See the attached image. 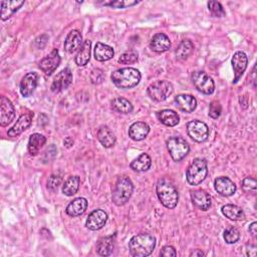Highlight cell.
<instances>
[{
  "label": "cell",
  "mask_w": 257,
  "mask_h": 257,
  "mask_svg": "<svg viewBox=\"0 0 257 257\" xmlns=\"http://www.w3.org/2000/svg\"><path fill=\"white\" fill-rule=\"evenodd\" d=\"M156 247V238L149 233L135 235L128 242V249L135 257H146L152 254Z\"/></svg>",
  "instance_id": "1"
},
{
  "label": "cell",
  "mask_w": 257,
  "mask_h": 257,
  "mask_svg": "<svg viewBox=\"0 0 257 257\" xmlns=\"http://www.w3.org/2000/svg\"><path fill=\"white\" fill-rule=\"evenodd\" d=\"M141 78V72L134 68H120L110 74V80L116 86L124 90L133 88L138 86Z\"/></svg>",
  "instance_id": "2"
},
{
  "label": "cell",
  "mask_w": 257,
  "mask_h": 257,
  "mask_svg": "<svg viewBox=\"0 0 257 257\" xmlns=\"http://www.w3.org/2000/svg\"><path fill=\"white\" fill-rule=\"evenodd\" d=\"M157 195L162 205L168 209H174L179 202V193L172 181L167 178L158 181Z\"/></svg>",
  "instance_id": "3"
},
{
  "label": "cell",
  "mask_w": 257,
  "mask_h": 257,
  "mask_svg": "<svg viewBox=\"0 0 257 257\" xmlns=\"http://www.w3.org/2000/svg\"><path fill=\"white\" fill-rule=\"evenodd\" d=\"M133 191L134 185L131 179L126 176H120L114 184L112 200L116 206H122L131 199Z\"/></svg>",
  "instance_id": "4"
},
{
  "label": "cell",
  "mask_w": 257,
  "mask_h": 257,
  "mask_svg": "<svg viewBox=\"0 0 257 257\" xmlns=\"http://www.w3.org/2000/svg\"><path fill=\"white\" fill-rule=\"evenodd\" d=\"M208 175L207 162L204 159H195L187 169L186 178L190 185L198 186L200 185Z\"/></svg>",
  "instance_id": "5"
},
{
  "label": "cell",
  "mask_w": 257,
  "mask_h": 257,
  "mask_svg": "<svg viewBox=\"0 0 257 257\" xmlns=\"http://www.w3.org/2000/svg\"><path fill=\"white\" fill-rule=\"evenodd\" d=\"M167 148L172 159L176 162L182 161L190 151L187 141L181 137H171L167 141Z\"/></svg>",
  "instance_id": "6"
},
{
  "label": "cell",
  "mask_w": 257,
  "mask_h": 257,
  "mask_svg": "<svg viewBox=\"0 0 257 257\" xmlns=\"http://www.w3.org/2000/svg\"><path fill=\"white\" fill-rule=\"evenodd\" d=\"M173 86L168 80H157L149 86L148 96L155 102H164L173 92Z\"/></svg>",
  "instance_id": "7"
},
{
  "label": "cell",
  "mask_w": 257,
  "mask_h": 257,
  "mask_svg": "<svg viewBox=\"0 0 257 257\" xmlns=\"http://www.w3.org/2000/svg\"><path fill=\"white\" fill-rule=\"evenodd\" d=\"M187 133L193 141L202 143L205 142L209 137V128L205 122L194 120L187 124Z\"/></svg>",
  "instance_id": "8"
},
{
  "label": "cell",
  "mask_w": 257,
  "mask_h": 257,
  "mask_svg": "<svg viewBox=\"0 0 257 257\" xmlns=\"http://www.w3.org/2000/svg\"><path fill=\"white\" fill-rule=\"evenodd\" d=\"M192 82L194 86L205 94H212L215 90V84L211 76L205 72H195L192 74Z\"/></svg>",
  "instance_id": "9"
},
{
  "label": "cell",
  "mask_w": 257,
  "mask_h": 257,
  "mask_svg": "<svg viewBox=\"0 0 257 257\" xmlns=\"http://www.w3.org/2000/svg\"><path fill=\"white\" fill-rule=\"evenodd\" d=\"M16 116V108L14 104L6 96H2V104H0V126H8Z\"/></svg>",
  "instance_id": "10"
},
{
  "label": "cell",
  "mask_w": 257,
  "mask_h": 257,
  "mask_svg": "<svg viewBox=\"0 0 257 257\" xmlns=\"http://www.w3.org/2000/svg\"><path fill=\"white\" fill-rule=\"evenodd\" d=\"M231 64L234 70L233 84H237L247 68V64H248L247 56L243 52H237L233 54Z\"/></svg>",
  "instance_id": "11"
},
{
  "label": "cell",
  "mask_w": 257,
  "mask_h": 257,
  "mask_svg": "<svg viewBox=\"0 0 257 257\" xmlns=\"http://www.w3.org/2000/svg\"><path fill=\"white\" fill-rule=\"evenodd\" d=\"M32 118H34L32 112H28L22 114L16 120V124L8 130V137H12V138L18 137L20 134H22L26 130H28L30 126L32 124Z\"/></svg>",
  "instance_id": "12"
},
{
  "label": "cell",
  "mask_w": 257,
  "mask_h": 257,
  "mask_svg": "<svg viewBox=\"0 0 257 257\" xmlns=\"http://www.w3.org/2000/svg\"><path fill=\"white\" fill-rule=\"evenodd\" d=\"M72 82V72L70 68H64L54 78L52 84V92H60L66 88H68Z\"/></svg>",
  "instance_id": "13"
},
{
  "label": "cell",
  "mask_w": 257,
  "mask_h": 257,
  "mask_svg": "<svg viewBox=\"0 0 257 257\" xmlns=\"http://www.w3.org/2000/svg\"><path fill=\"white\" fill-rule=\"evenodd\" d=\"M60 56L58 50H54L50 54L44 58L40 62V68L46 74L50 76L60 66Z\"/></svg>",
  "instance_id": "14"
},
{
  "label": "cell",
  "mask_w": 257,
  "mask_h": 257,
  "mask_svg": "<svg viewBox=\"0 0 257 257\" xmlns=\"http://www.w3.org/2000/svg\"><path fill=\"white\" fill-rule=\"evenodd\" d=\"M106 221H108V214L102 209H96L88 215L86 222V226L88 229L96 231V230L102 229L106 223Z\"/></svg>",
  "instance_id": "15"
},
{
  "label": "cell",
  "mask_w": 257,
  "mask_h": 257,
  "mask_svg": "<svg viewBox=\"0 0 257 257\" xmlns=\"http://www.w3.org/2000/svg\"><path fill=\"white\" fill-rule=\"evenodd\" d=\"M214 187L217 193L222 196L229 197L236 192V185L228 177H218L214 181Z\"/></svg>",
  "instance_id": "16"
},
{
  "label": "cell",
  "mask_w": 257,
  "mask_h": 257,
  "mask_svg": "<svg viewBox=\"0 0 257 257\" xmlns=\"http://www.w3.org/2000/svg\"><path fill=\"white\" fill-rule=\"evenodd\" d=\"M150 133V126L144 122H134L128 128V137L134 141H143Z\"/></svg>",
  "instance_id": "17"
},
{
  "label": "cell",
  "mask_w": 257,
  "mask_h": 257,
  "mask_svg": "<svg viewBox=\"0 0 257 257\" xmlns=\"http://www.w3.org/2000/svg\"><path fill=\"white\" fill-rule=\"evenodd\" d=\"M192 203L200 210L207 211L212 204L211 196L204 190H195L191 192Z\"/></svg>",
  "instance_id": "18"
},
{
  "label": "cell",
  "mask_w": 257,
  "mask_h": 257,
  "mask_svg": "<svg viewBox=\"0 0 257 257\" xmlns=\"http://www.w3.org/2000/svg\"><path fill=\"white\" fill-rule=\"evenodd\" d=\"M38 86V74L36 72L26 74L20 82V92L24 98L30 96Z\"/></svg>",
  "instance_id": "19"
},
{
  "label": "cell",
  "mask_w": 257,
  "mask_h": 257,
  "mask_svg": "<svg viewBox=\"0 0 257 257\" xmlns=\"http://www.w3.org/2000/svg\"><path fill=\"white\" fill-rule=\"evenodd\" d=\"M175 104L184 112H192L197 108V100L191 94H178L175 98Z\"/></svg>",
  "instance_id": "20"
},
{
  "label": "cell",
  "mask_w": 257,
  "mask_h": 257,
  "mask_svg": "<svg viewBox=\"0 0 257 257\" xmlns=\"http://www.w3.org/2000/svg\"><path fill=\"white\" fill-rule=\"evenodd\" d=\"M150 48L153 52L162 54L170 50L171 40L165 34H157L152 38L150 42Z\"/></svg>",
  "instance_id": "21"
},
{
  "label": "cell",
  "mask_w": 257,
  "mask_h": 257,
  "mask_svg": "<svg viewBox=\"0 0 257 257\" xmlns=\"http://www.w3.org/2000/svg\"><path fill=\"white\" fill-rule=\"evenodd\" d=\"M82 46V38L78 30H72L64 40V50L68 54H74Z\"/></svg>",
  "instance_id": "22"
},
{
  "label": "cell",
  "mask_w": 257,
  "mask_h": 257,
  "mask_svg": "<svg viewBox=\"0 0 257 257\" xmlns=\"http://www.w3.org/2000/svg\"><path fill=\"white\" fill-rule=\"evenodd\" d=\"M88 209V200L86 198L80 197L72 200L66 207V212L70 217H78L82 215Z\"/></svg>",
  "instance_id": "23"
},
{
  "label": "cell",
  "mask_w": 257,
  "mask_h": 257,
  "mask_svg": "<svg viewBox=\"0 0 257 257\" xmlns=\"http://www.w3.org/2000/svg\"><path fill=\"white\" fill-rule=\"evenodd\" d=\"M116 235L100 238L96 243V252L100 256H110L114 250Z\"/></svg>",
  "instance_id": "24"
},
{
  "label": "cell",
  "mask_w": 257,
  "mask_h": 257,
  "mask_svg": "<svg viewBox=\"0 0 257 257\" xmlns=\"http://www.w3.org/2000/svg\"><path fill=\"white\" fill-rule=\"evenodd\" d=\"M98 139L104 148H112L116 144L114 134L106 126H102L98 131Z\"/></svg>",
  "instance_id": "25"
},
{
  "label": "cell",
  "mask_w": 257,
  "mask_h": 257,
  "mask_svg": "<svg viewBox=\"0 0 257 257\" xmlns=\"http://www.w3.org/2000/svg\"><path fill=\"white\" fill-rule=\"evenodd\" d=\"M157 118L167 126H175L180 122L179 114L173 110H163L157 114Z\"/></svg>",
  "instance_id": "26"
},
{
  "label": "cell",
  "mask_w": 257,
  "mask_h": 257,
  "mask_svg": "<svg viewBox=\"0 0 257 257\" xmlns=\"http://www.w3.org/2000/svg\"><path fill=\"white\" fill-rule=\"evenodd\" d=\"M114 48L102 42H96L94 48V58L98 62H106L114 58Z\"/></svg>",
  "instance_id": "27"
},
{
  "label": "cell",
  "mask_w": 257,
  "mask_h": 257,
  "mask_svg": "<svg viewBox=\"0 0 257 257\" xmlns=\"http://www.w3.org/2000/svg\"><path fill=\"white\" fill-rule=\"evenodd\" d=\"M46 138L44 135H40L38 133L32 135L28 146V153L32 156H36L42 150V148L46 145Z\"/></svg>",
  "instance_id": "28"
},
{
  "label": "cell",
  "mask_w": 257,
  "mask_h": 257,
  "mask_svg": "<svg viewBox=\"0 0 257 257\" xmlns=\"http://www.w3.org/2000/svg\"><path fill=\"white\" fill-rule=\"evenodd\" d=\"M90 50H92V42L86 40L82 48H80L78 54L76 56V64L78 66H84L88 64V62H90Z\"/></svg>",
  "instance_id": "29"
},
{
  "label": "cell",
  "mask_w": 257,
  "mask_h": 257,
  "mask_svg": "<svg viewBox=\"0 0 257 257\" xmlns=\"http://www.w3.org/2000/svg\"><path fill=\"white\" fill-rule=\"evenodd\" d=\"M151 165H152L151 157L148 154L143 153L134 161H132V163L130 164V167L132 170L136 172H146L151 168Z\"/></svg>",
  "instance_id": "30"
},
{
  "label": "cell",
  "mask_w": 257,
  "mask_h": 257,
  "mask_svg": "<svg viewBox=\"0 0 257 257\" xmlns=\"http://www.w3.org/2000/svg\"><path fill=\"white\" fill-rule=\"evenodd\" d=\"M221 211L226 218L233 220V221H240V220H243L245 217L244 211L239 206L234 205V204L224 205L222 207Z\"/></svg>",
  "instance_id": "31"
},
{
  "label": "cell",
  "mask_w": 257,
  "mask_h": 257,
  "mask_svg": "<svg viewBox=\"0 0 257 257\" xmlns=\"http://www.w3.org/2000/svg\"><path fill=\"white\" fill-rule=\"evenodd\" d=\"M24 2H2V20H8L14 12H16Z\"/></svg>",
  "instance_id": "32"
},
{
  "label": "cell",
  "mask_w": 257,
  "mask_h": 257,
  "mask_svg": "<svg viewBox=\"0 0 257 257\" xmlns=\"http://www.w3.org/2000/svg\"><path fill=\"white\" fill-rule=\"evenodd\" d=\"M112 110L120 114H130L133 112V104L124 98H116L110 102Z\"/></svg>",
  "instance_id": "33"
},
{
  "label": "cell",
  "mask_w": 257,
  "mask_h": 257,
  "mask_svg": "<svg viewBox=\"0 0 257 257\" xmlns=\"http://www.w3.org/2000/svg\"><path fill=\"white\" fill-rule=\"evenodd\" d=\"M194 50V44L191 40H182L179 46L176 50V58L178 60H187Z\"/></svg>",
  "instance_id": "34"
},
{
  "label": "cell",
  "mask_w": 257,
  "mask_h": 257,
  "mask_svg": "<svg viewBox=\"0 0 257 257\" xmlns=\"http://www.w3.org/2000/svg\"><path fill=\"white\" fill-rule=\"evenodd\" d=\"M80 178L78 176H72L70 177L62 186V193L66 196H74L80 188Z\"/></svg>",
  "instance_id": "35"
},
{
  "label": "cell",
  "mask_w": 257,
  "mask_h": 257,
  "mask_svg": "<svg viewBox=\"0 0 257 257\" xmlns=\"http://www.w3.org/2000/svg\"><path fill=\"white\" fill-rule=\"evenodd\" d=\"M223 237H224V240L226 243L228 244H234L236 243L239 238H240V232L237 228L235 227H229L227 228L225 231H224V234H223Z\"/></svg>",
  "instance_id": "36"
},
{
  "label": "cell",
  "mask_w": 257,
  "mask_h": 257,
  "mask_svg": "<svg viewBox=\"0 0 257 257\" xmlns=\"http://www.w3.org/2000/svg\"><path fill=\"white\" fill-rule=\"evenodd\" d=\"M138 58H139V56H138L137 52L128 50L120 56L118 62L122 64H132L138 60Z\"/></svg>",
  "instance_id": "37"
},
{
  "label": "cell",
  "mask_w": 257,
  "mask_h": 257,
  "mask_svg": "<svg viewBox=\"0 0 257 257\" xmlns=\"http://www.w3.org/2000/svg\"><path fill=\"white\" fill-rule=\"evenodd\" d=\"M208 10L211 12L212 16H214V18H224L226 16V12H225L222 4L218 2H209Z\"/></svg>",
  "instance_id": "38"
},
{
  "label": "cell",
  "mask_w": 257,
  "mask_h": 257,
  "mask_svg": "<svg viewBox=\"0 0 257 257\" xmlns=\"http://www.w3.org/2000/svg\"><path fill=\"white\" fill-rule=\"evenodd\" d=\"M139 2H133V0H118V2L106 4V6H108L112 8H126L133 6L138 4Z\"/></svg>",
  "instance_id": "39"
},
{
  "label": "cell",
  "mask_w": 257,
  "mask_h": 257,
  "mask_svg": "<svg viewBox=\"0 0 257 257\" xmlns=\"http://www.w3.org/2000/svg\"><path fill=\"white\" fill-rule=\"evenodd\" d=\"M90 78L94 84H100L104 80V74L100 68H94L90 72Z\"/></svg>",
  "instance_id": "40"
},
{
  "label": "cell",
  "mask_w": 257,
  "mask_h": 257,
  "mask_svg": "<svg viewBox=\"0 0 257 257\" xmlns=\"http://www.w3.org/2000/svg\"><path fill=\"white\" fill-rule=\"evenodd\" d=\"M222 112V106L218 100H213L209 106V116L212 118H217Z\"/></svg>",
  "instance_id": "41"
},
{
  "label": "cell",
  "mask_w": 257,
  "mask_h": 257,
  "mask_svg": "<svg viewBox=\"0 0 257 257\" xmlns=\"http://www.w3.org/2000/svg\"><path fill=\"white\" fill-rule=\"evenodd\" d=\"M242 188L245 192H255L257 188L256 180L252 177H247L242 181Z\"/></svg>",
  "instance_id": "42"
},
{
  "label": "cell",
  "mask_w": 257,
  "mask_h": 257,
  "mask_svg": "<svg viewBox=\"0 0 257 257\" xmlns=\"http://www.w3.org/2000/svg\"><path fill=\"white\" fill-rule=\"evenodd\" d=\"M60 184H62V178L58 175H52L48 181V188L50 191L54 192L56 190H58Z\"/></svg>",
  "instance_id": "43"
},
{
  "label": "cell",
  "mask_w": 257,
  "mask_h": 257,
  "mask_svg": "<svg viewBox=\"0 0 257 257\" xmlns=\"http://www.w3.org/2000/svg\"><path fill=\"white\" fill-rule=\"evenodd\" d=\"M161 256H165V257H170V256H177V252L175 250V248L173 246H164L160 252Z\"/></svg>",
  "instance_id": "44"
},
{
  "label": "cell",
  "mask_w": 257,
  "mask_h": 257,
  "mask_svg": "<svg viewBox=\"0 0 257 257\" xmlns=\"http://www.w3.org/2000/svg\"><path fill=\"white\" fill-rule=\"evenodd\" d=\"M249 233H250L254 238H256V236H257V222H253V223L249 226Z\"/></svg>",
  "instance_id": "45"
},
{
  "label": "cell",
  "mask_w": 257,
  "mask_h": 257,
  "mask_svg": "<svg viewBox=\"0 0 257 257\" xmlns=\"http://www.w3.org/2000/svg\"><path fill=\"white\" fill-rule=\"evenodd\" d=\"M248 256H256V246L255 245H249L246 249Z\"/></svg>",
  "instance_id": "46"
},
{
  "label": "cell",
  "mask_w": 257,
  "mask_h": 257,
  "mask_svg": "<svg viewBox=\"0 0 257 257\" xmlns=\"http://www.w3.org/2000/svg\"><path fill=\"white\" fill-rule=\"evenodd\" d=\"M204 255H205V253L201 249H195L194 251H192L190 253V256H193V257H201Z\"/></svg>",
  "instance_id": "47"
},
{
  "label": "cell",
  "mask_w": 257,
  "mask_h": 257,
  "mask_svg": "<svg viewBox=\"0 0 257 257\" xmlns=\"http://www.w3.org/2000/svg\"><path fill=\"white\" fill-rule=\"evenodd\" d=\"M64 145L66 148H72V147L74 146V140H72L70 137H68V138L64 139Z\"/></svg>",
  "instance_id": "48"
}]
</instances>
